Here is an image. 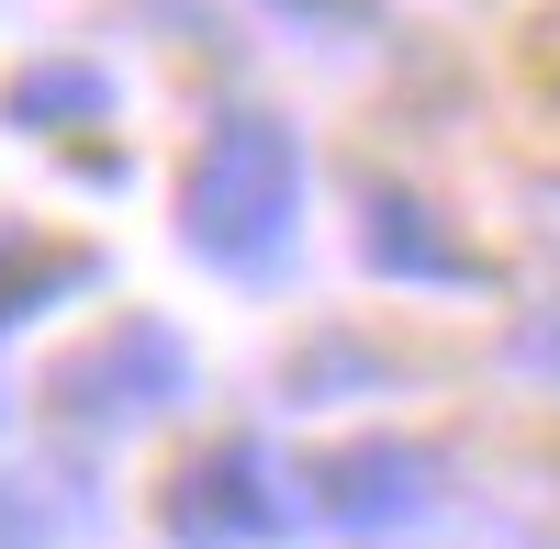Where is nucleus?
I'll return each mask as SVG.
<instances>
[{
  "mask_svg": "<svg viewBox=\"0 0 560 549\" xmlns=\"http://www.w3.org/2000/svg\"><path fill=\"white\" fill-rule=\"evenodd\" d=\"M0 113L34 124V135H68V124H113V68H90V57H34L0 79Z\"/></svg>",
  "mask_w": 560,
  "mask_h": 549,
  "instance_id": "nucleus-6",
  "label": "nucleus"
},
{
  "mask_svg": "<svg viewBox=\"0 0 560 549\" xmlns=\"http://www.w3.org/2000/svg\"><path fill=\"white\" fill-rule=\"evenodd\" d=\"M158 527H168V549H258V538L292 527V482H280V460L258 437H224V448L168 471Z\"/></svg>",
  "mask_w": 560,
  "mask_h": 549,
  "instance_id": "nucleus-3",
  "label": "nucleus"
},
{
  "mask_svg": "<svg viewBox=\"0 0 560 549\" xmlns=\"http://www.w3.org/2000/svg\"><path fill=\"white\" fill-rule=\"evenodd\" d=\"M292 12H325V23H348V12H359V0H292Z\"/></svg>",
  "mask_w": 560,
  "mask_h": 549,
  "instance_id": "nucleus-10",
  "label": "nucleus"
},
{
  "mask_svg": "<svg viewBox=\"0 0 560 549\" xmlns=\"http://www.w3.org/2000/svg\"><path fill=\"white\" fill-rule=\"evenodd\" d=\"M0 549H57V516H45V493L0 482Z\"/></svg>",
  "mask_w": 560,
  "mask_h": 549,
  "instance_id": "nucleus-8",
  "label": "nucleus"
},
{
  "mask_svg": "<svg viewBox=\"0 0 560 549\" xmlns=\"http://www.w3.org/2000/svg\"><path fill=\"white\" fill-rule=\"evenodd\" d=\"M359 258L382 269V281H438V292H471V281H482V247H459L415 191H370V213H359Z\"/></svg>",
  "mask_w": 560,
  "mask_h": 549,
  "instance_id": "nucleus-5",
  "label": "nucleus"
},
{
  "mask_svg": "<svg viewBox=\"0 0 560 549\" xmlns=\"http://www.w3.org/2000/svg\"><path fill=\"white\" fill-rule=\"evenodd\" d=\"M504 359H516L527 382H560V303H549V314H527V326H516V348H504Z\"/></svg>",
  "mask_w": 560,
  "mask_h": 549,
  "instance_id": "nucleus-9",
  "label": "nucleus"
},
{
  "mask_svg": "<svg viewBox=\"0 0 560 549\" xmlns=\"http://www.w3.org/2000/svg\"><path fill=\"white\" fill-rule=\"evenodd\" d=\"M303 236V147L292 124L269 113H224L202 135L191 179H179V247L236 269V281H258V269H280Z\"/></svg>",
  "mask_w": 560,
  "mask_h": 549,
  "instance_id": "nucleus-1",
  "label": "nucleus"
},
{
  "mask_svg": "<svg viewBox=\"0 0 560 549\" xmlns=\"http://www.w3.org/2000/svg\"><path fill=\"white\" fill-rule=\"evenodd\" d=\"M57 416L68 427H147V416H168L179 393H191V348H179V326H158V314H113L90 348H68L57 359Z\"/></svg>",
  "mask_w": 560,
  "mask_h": 549,
  "instance_id": "nucleus-2",
  "label": "nucleus"
},
{
  "mask_svg": "<svg viewBox=\"0 0 560 549\" xmlns=\"http://www.w3.org/2000/svg\"><path fill=\"white\" fill-rule=\"evenodd\" d=\"M303 482H314L303 505H314L325 527H415V516L438 505V448H415V437H359V448H337V460H314Z\"/></svg>",
  "mask_w": 560,
  "mask_h": 549,
  "instance_id": "nucleus-4",
  "label": "nucleus"
},
{
  "mask_svg": "<svg viewBox=\"0 0 560 549\" xmlns=\"http://www.w3.org/2000/svg\"><path fill=\"white\" fill-rule=\"evenodd\" d=\"M90 281H102V258H90V247H57V258H34L23 281H0V326H23V314H45L57 292H90Z\"/></svg>",
  "mask_w": 560,
  "mask_h": 549,
  "instance_id": "nucleus-7",
  "label": "nucleus"
}]
</instances>
